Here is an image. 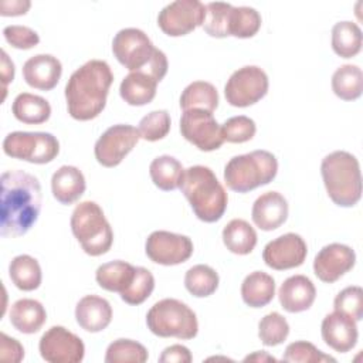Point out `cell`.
<instances>
[{
	"instance_id": "obj_1",
	"label": "cell",
	"mask_w": 363,
	"mask_h": 363,
	"mask_svg": "<svg viewBox=\"0 0 363 363\" xmlns=\"http://www.w3.org/2000/svg\"><path fill=\"white\" fill-rule=\"evenodd\" d=\"M41 186L35 176L23 170L1 174L0 233L3 237L24 235L38 220Z\"/></svg>"
},
{
	"instance_id": "obj_2",
	"label": "cell",
	"mask_w": 363,
	"mask_h": 363,
	"mask_svg": "<svg viewBox=\"0 0 363 363\" xmlns=\"http://www.w3.org/2000/svg\"><path fill=\"white\" fill-rule=\"evenodd\" d=\"M113 74L106 61L89 60L75 69L65 85L68 113L77 121L96 118L106 105Z\"/></svg>"
},
{
	"instance_id": "obj_3",
	"label": "cell",
	"mask_w": 363,
	"mask_h": 363,
	"mask_svg": "<svg viewBox=\"0 0 363 363\" xmlns=\"http://www.w3.org/2000/svg\"><path fill=\"white\" fill-rule=\"evenodd\" d=\"M179 189L189 200L199 220L216 223L223 217L228 196L210 167L196 164L184 169Z\"/></svg>"
},
{
	"instance_id": "obj_4",
	"label": "cell",
	"mask_w": 363,
	"mask_h": 363,
	"mask_svg": "<svg viewBox=\"0 0 363 363\" xmlns=\"http://www.w3.org/2000/svg\"><path fill=\"white\" fill-rule=\"evenodd\" d=\"M320 174L328 196L339 207H353L362 197V174L356 156L346 150L326 155L320 163Z\"/></svg>"
},
{
	"instance_id": "obj_5",
	"label": "cell",
	"mask_w": 363,
	"mask_h": 363,
	"mask_svg": "<svg viewBox=\"0 0 363 363\" xmlns=\"http://www.w3.org/2000/svg\"><path fill=\"white\" fill-rule=\"evenodd\" d=\"M278 173V160L268 150H252L231 157L224 167L227 187L237 193H248L271 183Z\"/></svg>"
},
{
	"instance_id": "obj_6",
	"label": "cell",
	"mask_w": 363,
	"mask_h": 363,
	"mask_svg": "<svg viewBox=\"0 0 363 363\" xmlns=\"http://www.w3.org/2000/svg\"><path fill=\"white\" fill-rule=\"evenodd\" d=\"M71 230L82 250L91 257L102 255L112 247V227L95 201H82L74 208Z\"/></svg>"
},
{
	"instance_id": "obj_7",
	"label": "cell",
	"mask_w": 363,
	"mask_h": 363,
	"mask_svg": "<svg viewBox=\"0 0 363 363\" xmlns=\"http://www.w3.org/2000/svg\"><path fill=\"white\" fill-rule=\"evenodd\" d=\"M149 330L159 337L189 340L196 337L199 322L196 313L182 301L164 298L156 302L146 315Z\"/></svg>"
},
{
	"instance_id": "obj_8",
	"label": "cell",
	"mask_w": 363,
	"mask_h": 363,
	"mask_svg": "<svg viewBox=\"0 0 363 363\" xmlns=\"http://www.w3.org/2000/svg\"><path fill=\"white\" fill-rule=\"evenodd\" d=\"M3 152L14 159L44 164L52 162L58 156L60 142L48 132L16 130L4 138Z\"/></svg>"
},
{
	"instance_id": "obj_9",
	"label": "cell",
	"mask_w": 363,
	"mask_h": 363,
	"mask_svg": "<svg viewBox=\"0 0 363 363\" xmlns=\"http://www.w3.org/2000/svg\"><path fill=\"white\" fill-rule=\"evenodd\" d=\"M268 75L257 65H245L231 74L225 86L224 96L231 106L245 108L257 104L268 92Z\"/></svg>"
},
{
	"instance_id": "obj_10",
	"label": "cell",
	"mask_w": 363,
	"mask_h": 363,
	"mask_svg": "<svg viewBox=\"0 0 363 363\" xmlns=\"http://www.w3.org/2000/svg\"><path fill=\"white\" fill-rule=\"evenodd\" d=\"M155 51L156 47L152 44L147 34L135 27L119 30L112 40L115 58L130 72L145 69Z\"/></svg>"
},
{
	"instance_id": "obj_11",
	"label": "cell",
	"mask_w": 363,
	"mask_h": 363,
	"mask_svg": "<svg viewBox=\"0 0 363 363\" xmlns=\"http://www.w3.org/2000/svg\"><path fill=\"white\" fill-rule=\"evenodd\" d=\"M182 136L203 152L217 150L223 143L221 126L213 112L204 109H187L180 118Z\"/></svg>"
},
{
	"instance_id": "obj_12",
	"label": "cell",
	"mask_w": 363,
	"mask_h": 363,
	"mask_svg": "<svg viewBox=\"0 0 363 363\" xmlns=\"http://www.w3.org/2000/svg\"><path fill=\"white\" fill-rule=\"evenodd\" d=\"M206 18V4L199 0H176L162 9L157 16L160 30L170 37H182L199 26Z\"/></svg>"
},
{
	"instance_id": "obj_13",
	"label": "cell",
	"mask_w": 363,
	"mask_h": 363,
	"mask_svg": "<svg viewBox=\"0 0 363 363\" xmlns=\"http://www.w3.org/2000/svg\"><path fill=\"white\" fill-rule=\"evenodd\" d=\"M139 139L140 135L135 126L125 123L113 125L96 140L94 147L95 159L105 167H115L136 146Z\"/></svg>"
},
{
	"instance_id": "obj_14",
	"label": "cell",
	"mask_w": 363,
	"mask_h": 363,
	"mask_svg": "<svg viewBox=\"0 0 363 363\" xmlns=\"http://www.w3.org/2000/svg\"><path fill=\"white\" fill-rule=\"evenodd\" d=\"M40 354L50 363H79L85 356L84 342L64 326H51L38 343Z\"/></svg>"
},
{
	"instance_id": "obj_15",
	"label": "cell",
	"mask_w": 363,
	"mask_h": 363,
	"mask_svg": "<svg viewBox=\"0 0 363 363\" xmlns=\"http://www.w3.org/2000/svg\"><path fill=\"white\" fill-rule=\"evenodd\" d=\"M146 255L160 265L186 262L193 254V242L187 235L159 230L153 231L145 244Z\"/></svg>"
},
{
	"instance_id": "obj_16",
	"label": "cell",
	"mask_w": 363,
	"mask_h": 363,
	"mask_svg": "<svg viewBox=\"0 0 363 363\" xmlns=\"http://www.w3.org/2000/svg\"><path fill=\"white\" fill-rule=\"evenodd\" d=\"M308 254L305 240L295 233H286L269 241L262 251L264 262L277 271L296 268L303 264Z\"/></svg>"
},
{
	"instance_id": "obj_17",
	"label": "cell",
	"mask_w": 363,
	"mask_h": 363,
	"mask_svg": "<svg viewBox=\"0 0 363 363\" xmlns=\"http://www.w3.org/2000/svg\"><path fill=\"white\" fill-rule=\"evenodd\" d=\"M356 262L354 251L345 244L332 242L325 245L313 259L315 275L326 284H333L349 272Z\"/></svg>"
},
{
	"instance_id": "obj_18",
	"label": "cell",
	"mask_w": 363,
	"mask_h": 363,
	"mask_svg": "<svg viewBox=\"0 0 363 363\" xmlns=\"http://www.w3.org/2000/svg\"><path fill=\"white\" fill-rule=\"evenodd\" d=\"M323 342L339 353L352 350L359 337L356 320L337 311L326 315L320 325Z\"/></svg>"
},
{
	"instance_id": "obj_19",
	"label": "cell",
	"mask_w": 363,
	"mask_h": 363,
	"mask_svg": "<svg viewBox=\"0 0 363 363\" xmlns=\"http://www.w3.org/2000/svg\"><path fill=\"white\" fill-rule=\"evenodd\" d=\"M62 74L61 61L51 54L30 57L23 65L24 81L35 89L51 91L57 86Z\"/></svg>"
},
{
	"instance_id": "obj_20",
	"label": "cell",
	"mask_w": 363,
	"mask_h": 363,
	"mask_svg": "<svg viewBox=\"0 0 363 363\" xmlns=\"http://www.w3.org/2000/svg\"><path fill=\"white\" fill-rule=\"evenodd\" d=\"M288 210V201L281 193L267 191L254 201L251 218L258 228L272 231L286 221Z\"/></svg>"
},
{
	"instance_id": "obj_21",
	"label": "cell",
	"mask_w": 363,
	"mask_h": 363,
	"mask_svg": "<svg viewBox=\"0 0 363 363\" xmlns=\"http://www.w3.org/2000/svg\"><path fill=\"white\" fill-rule=\"evenodd\" d=\"M281 306L289 313L308 311L316 298L313 282L305 275H292L286 278L278 291Z\"/></svg>"
},
{
	"instance_id": "obj_22",
	"label": "cell",
	"mask_w": 363,
	"mask_h": 363,
	"mask_svg": "<svg viewBox=\"0 0 363 363\" xmlns=\"http://www.w3.org/2000/svg\"><path fill=\"white\" fill-rule=\"evenodd\" d=\"M77 323L86 332L96 333L108 328L112 320L111 303L101 296L86 295L75 306Z\"/></svg>"
},
{
	"instance_id": "obj_23",
	"label": "cell",
	"mask_w": 363,
	"mask_h": 363,
	"mask_svg": "<svg viewBox=\"0 0 363 363\" xmlns=\"http://www.w3.org/2000/svg\"><path fill=\"white\" fill-rule=\"evenodd\" d=\"M85 189V177L75 166H61L51 177L52 196L61 204L75 203L84 194Z\"/></svg>"
},
{
	"instance_id": "obj_24",
	"label": "cell",
	"mask_w": 363,
	"mask_h": 363,
	"mask_svg": "<svg viewBox=\"0 0 363 363\" xmlns=\"http://www.w3.org/2000/svg\"><path fill=\"white\" fill-rule=\"evenodd\" d=\"M157 84L152 75L143 71H132L122 79L119 94L126 104L143 106L155 99Z\"/></svg>"
},
{
	"instance_id": "obj_25",
	"label": "cell",
	"mask_w": 363,
	"mask_h": 363,
	"mask_svg": "<svg viewBox=\"0 0 363 363\" xmlns=\"http://www.w3.org/2000/svg\"><path fill=\"white\" fill-rule=\"evenodd\" d=\"M47 320V312L41 302L30 298L18 299L10 309V322L21 333L38 332Z\"/></svg>"
},
{
	"instance_id": "obj_26",
	"label": "cell",
	"mask_w": 363,
	"mask_h": 363,
	"mask_svg": "<svg viewBox=\"0 0 363 363\" xmlns=\"http://www.w3.org/2000/svg\"><path fill=\"white\" fill-rule=\"evenodd\" d=\"M275 296V281L262 271L248 274L241 284V298L250 308H262Z\"/></svg>"
},
{
	"instance_id": "obj_27",
	"label": "cell",
	"mask_w": 363,
	"mask_h": 363,
	"mask_svg": "<svg viewBox=\"0 0 363 363\" xmlns=\"http://www.w3.org/2000/svg\"><path fill=\"white\" fill-rule=\"evenodd\" d=\"M14 118L27 125H40L50 119L51 106L47 99L30 92L18 94L11 105Z\"/></svg>"
},
{
	"instance_id": "obj_28",
	"label": "cell",
	"mask_w": 363,
	"mask_h": 363,
	"mask_svg": "<svg viewBox=\"0 0 363 363\" xmlns=\"http://www.w3.org/2000/svg\"><path fill=\"white\" fill-rule=\"evenodd\" d=\"M136 267L122 259L105 262L98 267L95 279L101 288L109 292H123L133 281Z\"/></svg>"
},
{
	"instance_id": "obj_29",
	"label": "cell",
	"mask_w": 363,
	"mask_h": 363,
	"mask_svg": "<svg viewBox=\"0 0 363 363\" xmlns=\"http://www.w3.org/2000/svg\"><path fill=\"white\" fill-rule=\"evenodd\" d=\"M223 242L233 254L247 255L257 245V233L248 221L234 218L223 228Z\"/></svg>"
},
{
	"instance_id": "obj_30",
	"label": "cell",
	"mask_w": 363,
	"mask_h": 363,
	"mask_svg": "<svg viewBox=\"0 0 363 363\" xmlns=\"http://www.w3.org/2000/svg\"><path fill=\"white\" fill-rule=\"evenodd\" d=\"M184 169L183 164L170 155H162L152 160L149 174L156 187L164 191L174 190L180 186Z\"/></svg>"
},
{
	"instance_id": "obj_31",
	"label": "cell",
	"mask_w": 363,
	"mask_h": 363,
	"mask_svg": "<svg viewBox=\"0 0 363 363\" xmlns=\"http://www.w3.org/2000/svg\"><path fill=\"white\" fill-rule=\"evenodd\" d=\"M9 275L13 284L21 291H34L41 284V267L35 258L27 254L17 255L9 265Z\"/></svg>"
},
{
	"instance_id": "obj_32",
	"label": "cell",
	"mask_w": 363,
	"mask_h": 363,
	"mask_svg": "<svg viewBox=\"0 0 363 363\" xmlns=\"http://www.w3.org/2000/svg\"><path fill=\"white\" fill-rule=\"evenodd\" d=\"M218 106V92L216 86L206 81H194L189 84L180 95V108L204 109L213 112Z\"/></svg>"
},
{
	"instance_id": "obj_33",
	"label": "cell",
	"mask_w": 363,
	"mask_h": 363,
	"mask_svg": "<svg viewBox=\"0 0 363 363\" xmlns=\"http://www.w3.org/2000/svg\"><path fill=\"white\" fill-rule=\"evenodd\" d=\"M332 89L343 101H354L363 91V72L357 65H340L332 75Z\"/></svg>"
},
{
	"instance_id": "obj_34",
	"label": "cell",
	"mask_w": 363,
	"mask_h": 363,
	"mask_svg": "<svg viewBox=\"0 0 363 363\" xmlns=\"http://www.w3.org/2000/svg\"><path fill=\"white\" fill-rule=\"evenodd\" d=\"M332 48L342 58H352L362 50V30L353 21H339L332 28Z\"/></svg>"
},
{
	"instance_id": "obj_35",
	"label": "cell",
	"mask_w": 363,
	"mask_h": 363,
	"mask_svg": "<svg viewBox=\"0 0 363 363\" xmlns=\"http://www.w3.org/2000/svg\"><path fill=\"white\" fill-rule=\"evenodd\" d=\"M218 274L204 264L189 268L184 275V286L196 298L213 295L218 288Z\"/></svg>"
},
{
	"instance_id": "obj_36",
	"label": "cell",
	"mask_w": 363,
	"mask_h": 363,
	"mask_svg": "<svg viewBox=\"0 0 363 363\" xmlns=\"http://www.w3.org/2000/svg\"><path fill=\"white\" fill-rule=\"evenodd\" d=\"M261 28V16L259 13L247 6L231 7L228 18V35L238 38L254 37Z\"/></svg>"
},
{
	"instance_id": "obj_37",
	"label": "cell",
	"mask_w": 363,
	"mask_h": 363,
	"mask_svg": "<svg viewBox=\"0 0 363 363\" xmlns=\"http://www.w3.org/2000/svg\"><path fill=\"white\" fill-rule=\"evenodd\" d=\"M147 357L146 347L132 339L113 340L105 353L106 363H145Z\"/></svg>"
},
{
	"instance_id": "obj_38",
	"label": "cell",
	"mask_w": 363,
	"mask_h": 363,
	"mask_svg": "<svg viewBox=\"0 0 363 363\" xmlns=\"http://www.w3.org/2000/svg\"><path fill=\"white\" fill-rule=\"evenodd\" d=\"M233 4L224 1H211L206 4V18L203 23L204 31L216 38L228 37V18Z\"/></svg>"
},
{
	"instance_id": "obj_39",
	"label": "cell",
	"mask_w": 363,
	"mask_h": 363,
	"mask_svg": "<svg viewBox=\"0 0 363 363\" xmlns=\"http://www.w3.org/2000/svg\"><path fill=\"white\" fill-rule=\"evenodd\" d=\"M288 335L289 325L286 319L278 312L265 315L258 323V336L265 346L281 345L285 342Z\"/></svg>"
},
{
	"instance_id": "obj_40",
	"label": "cell",
	"mask_w": 363,
	"mask_h": 363,
	"mask_svg": "<svg viewBox=\"0 0 363 363\" xmlns=\"http://www.w3.org/2000/svg\"><path fill=\"white\" fill-rule=\"evenodd\" d=\"M153 289L155 278L152 272L147 268L136 267L135 278L132 284L123 292H121V298L129 305H140L150 296Z\"/></svg>"
},
{
	"instance_id": "obj_41",
	"label": "cell",
	"mask_w": 363,
	"mask_h": 363,
	"mask_svg": "<svg viewBox=\"0 0 363 363\" xmlns=\"http://www.w3.org/2000/svg\"><path fill=\"white\" fill-rule=\"evenodd\" d=\"M170 115L164 109L152 111L147 115H145L139 122V135L142 139L147 142H156L167 136L170 132Z\"/></svg>"
},
{
	"instance_id": "obj_42",
	"label": "cell",
	"mask_w": 363,
	"mask_h": 363,
	"mask_svg": "<svg viewBox=\"0 0 363 363\" xmlns=\"http://www.w3.org/2000/svg\"><path fill=\"white\" fill-rule=\"evenodd\" d=\"M284 362H295V363H323V362H336L335 357L325 354L315 345L306 340L292 342L286 346L284 356Z\"/></svg>"
},
{
	"instance_id": "obj_43",
	"label": "cell",
	"mask_w": 363,
	"mask_h": 363,
	"mask_svg": "<svg viewBox=\"0 0 363 363\" xmlns=\"http://www.w3.org/2000/svg\"><path fill=\"white\" fill-rule=\"evenodd\" d=\"M255 132H257L255 122L245 115L228 118L221 125L223 139L224 142L227 140L230 143H244L247 140H251Z\"/></svg>"
},
{
	"instance_id": "obj_44",
	"label": "cell",
	"mask_w": 363,
	"mask_h": 363,
	"mask_svg": "<svg viewBox=\"0 0 363 363\" xmlns=\"http://www.w3.org/2000/svg\"><path fill=\"white\" fill-rule=\"evenodd\" d=\"M335 311L345 313L354 319L356 322L362 320L363 318V289L360 286H347L342 289L335 301H333Z\"/></svg>"
},
{
	"instance_id": "obj_45",
	"label": "cell",
	"mask_w": 363,
	"mask_h": 363,
	"mask_svg": "<svg viewBox=\"0 0 363 363\" xmlns=\"http://www.w3.org/2000/svg\"><path fill=\"white\" fill-rule=\"evenodd\" d=\"M3 35L11 47L18 50H28L40 43L37 31L27 26H7L3 30Z\"/></svg>"
},
{
	"instance_id": "obj_46",
	"label": "cell",
	"mask_w": 363,
	"mask_h": 363,
	"mask_svg": "<svg viewBox=\"0 0 363 363\" xmlns=\"http://www.w3.org/2000/svg\"><path fill=\"white\" fill-rule=\"evenodd\" d=\"M24 357L23 345L14 339L7 336L4 332L0 333V359L4 362L18 363Z\"/></svg>"
},
{
	"instance_id": "obj_47",
	"label": "cell",
	"mask_w": 363,
	"mask_h": 363,
	"mask_svg": "<svg viewBox=\"0 0 363 363\" xmlns=\"http://www.w3.org/2000/svg\"><path fill=\"white\" fill-rule=\"evenodd\" d=\"M191 360L193 356L190 350L183 345H172L159 356V362L162 363H190Z\"/></svg>"
},
{
	"instance_id": "obj_48",
	"label": "cell",
	"mask_w": 363,
	"mask_h": 363,
	"mask_svg": "<svg viewBox=\"0 0 363 363\" xmlns=\"http://www.w3.org/2000/svg\"><path fill=\"white\" fill-rule=\"evenodd\" d=\"M31 3L28 0H3L0 3V14L1 16H21L28 11Z\"/></svg>"
},
{
	"instance_id": "obj_49",
	"label": "cell",
	"mask_w": 363,
	"mask_h": 363,
	"mask_svg": "<svg viewBox=\"0 0 363 363\" xmlns=\"http://www.w3.org/2000/svg\"><path fill=\"white\" fill-rule=\"evenodd\" d=\"M14 79V64L13 61L9 58L7 52L4 50H1V81H3V89H4V95H6V86L9 82H11Z\"/></svg>"
},
{
	"instance_id": "obj_50",
	"label": "cell",
	"mask_w": 363,
	"mask_h": 363,
	"mask_svg": "<svg viewBox=\"0 0 363 363\" xmlns=\"http://www.w3.org/2000/svg\"><path fill=\"white\" fill-rule=\"evenodd\" d=\"M244 362H277V359L271 354H268L267 352L264 350H259V352H254L252 354H248L244 357Z\"/></svg>"
}]
</instances>
